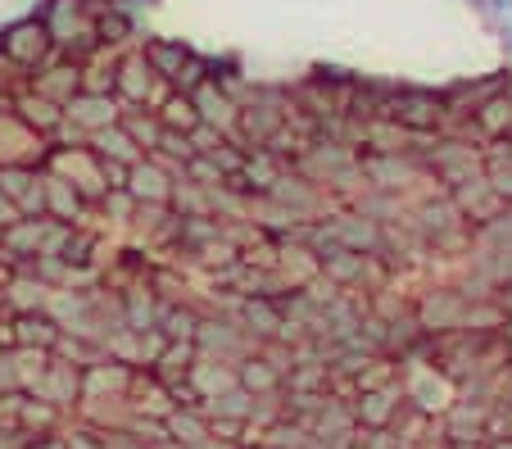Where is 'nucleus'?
Masks as SVG:
<instances>
[{
  "label": "nucleus",
  "instance_id": "obj_1",
  "mask_svg": "<svg viewBox=\"0 0 512 449\" xmlns=\"http://www.w3.org/2000/svg\"><path fill=\"white\" fill-rule=\"evenodd\" d=\"M50 55H55V41H50L46 23H41L37 14L14 19L10 28L0 32V59H5L10 69H41Z\"/></svg>",
  "mask_w": 512,
  "mask_h": 449
},
{
  "label": "nucleus",
  "instance_id": "obj_2",
  "mask_svg": "<svg viewBox=\"0 0 512 449\" xmlns=\"http://www.w3.org/2000/svg\"><path fill=\"white\" fill-rule=\"evenodd\" d=\"M123 191L136 205H159V209L173 205V177H168V168L159 164V159H136V164L127 168Z\"/></svg>",
  "mask_w": 512,
  "mask_h": 449
},
{
  "label": "nucleus",
  "instance_id": "obj_3",
  "mask_svg": "<svg viewBox=\"0 0 512 449\" xmlns=\"http://www.w3.org/2000/svg\"><path fill=\"white\" fill-rule=\"evenodd\" d=\"M191 100H195V114H200L204 127H213V132L232 137L236 123H241V105H236V100L218 87V78H204L200 87L191 91Z\"/></svg>",
  "mask_w": 512,
  "mask_h": 449
},
{
  "label": "nucleus",
  "instance_id": "obj_4",
  "mask_svg": "<svg viewBox=\"0 0 512 449\" xmlns=\"http://www.w3.org/2000/svg\"><path fill=\"white\" fill-rule=\"evenodd\" d=\"M118 100L114 96H100V91H78V96L64 105V123H73L78 132H100V127H114L118 123Z\"/></svg>",
  "mask_w": 512,
  "mask_h": 449
},
{
  "label": "nucleus",
  "instance_id": "obj_5",
  "mask_svg": "<svg viewBox=\"0 0 512 449\" xmlns=\"http://www.w3.org/2000/svg\"><path fill=\"white\" fill-rule=\"evenodd\" d=\"M155 91V69L145 64V55H127L114 64V100L118 105H145Z\"/></svg>",
  "mask_w": 512,
  "mask_h": 449
},
{
  "label": "nucleus",
  "instance_id": "obj_6",
  "mask_svg": "<svg viewBox=\"0 0 512 449\" xmlns=\"http://www.w3.org/2000/svg\"><path fill=\"white\" fill-rule=\"evenodd\" d=\"M10 109H14V118H19V123L28 127L37 141H50V137H55V127H64V105H55V100L37 96V91L19 96Z\"/></svg>",
  "mask_w": 512,
  "mask_h": 449
},
{
  "label": "nucleus",
  "instance_id": "obj_7",
  "mask_svg": "<svg viewBox=\"0 0 512 449\" xmlns=\"http://www.w3.org/2000/svg\"><path fill=\"white\" fill-rule=\"evenodd\" d=\"M41 191H46V218L68 223V227L82 218V200H87V196H82L73 182H64L59 173H50V168H46V173H41Z\"/></svg>",
  "mask_w": 512,
  "mask_h": 449
},
{
  "label": "nucleus",
  "instance_id": "obj_8",
  "mask_svg": "<svg viewBox=\"0 0 512 449\" xmlns=\"http://www.w3.org/2000/svg\"><path fill=\"white\" fill-rule=\"evenodd\" d=\"M91 150H96L105 164H123V168H132L136 159H145V150L136 146L132 137L123 132V123H114V127H100V132H91Z\"/></svg>",
  "mask_w": 512,
  "mask_h": 449
},
{
  "label": "nucleus",
  "instance_id": "obj_9",
  "mask_svg": "<svg viewBox=\"0 0 512 449\" xmlns=\"http://www.w3.org/2000/svg\"><path fill=\"white\" fill-rule=\"evenodd\" d=\"M32 91L46 100H55V105H68V100L82 91V69L78 64H55V69H41L37 78H32Z\"/></svg>",
  "mask_w": 512,
  "mask_h": 449
},
{
  "label": "nucleus",
  "instance_id": "obj_10",
  "mask_svg": "<svg viewBox=\"0 0 512 449\" xmlns=\"http://www.w3.org/2000/svg\"><path fill=\"white\" fill-rule=\"evenodd\" d=\"M145 64L155 69V78H164V82H177V73L191 64V46H182V41H145Z\"/></svg>",
  "mask_w": 512,
  "mask_h": 449
},
{
  "label": "nucleus",
  "instance_id": "obj_11",
  "mask_svg": "<svg viewBox=\"0 0 512 449\" xmlns=\"http://www.w3.org/2000/svg\"><path fill=\"white\" fill-rule=\"evenodd\" d=\"M390 118L404 127H413V132H422V127H435L440 123V100L431 96H399L395 105H390Z\"/></svg>",
  "mask_w": 512,
  "mask_h": 449
},
{
  "label": "nucleus",
  "instance_id": "obj_12",
  "mask_svg": "<svg viewBox=\"0 0 512 449\" xmlns=\"http://www.w3.org/2000/svg\"><path fill=\"white\" fill-rule=\"evenodd\" d=\"M118 123H123V132L141 150H159V141H164V132H168V127L159 123V114H145V109H123Z\"/></svg>",
  "mask_w": 512,
  "mask_h": 449
},
{
  "label": "nucleus",
  "instance_id": "obj_13",
  "mask_svg": "<svg viewBox=\"0 0 512 449\" xmlns=\"http://www.w3.org/2000/svg\"><path fill=\"white\" fill-rule=\"evenodd\" d=\"M159 123L168 127V132H182V137H191L195 127H200V114H195V100L186 96V91H173V96L164 100V109H155Z\"/></svg>",
  "mask_w": 512,
  "mask_h": 449
},
{
  "label": "nucleus",
  "instance_id": "obj_14",
  "mask_svg": "<svg viewBox=\"0 0 512 449\" xmlns=\"http://www.w3.org/2000/svg\"><path fill=\"white\" fill-rule=\"evenodd\" d=\"M236 381L250 386V391H272V386H277V372L263 368V359H245V368L236 372Z\"/></svg>",
  "mask_w": 512,
  "mask_h": 449
},
{
  "label": "nucleus",
  "instance_id": "obj_15",
  "mask_svg": "<svg viewBox=\"0 0 512 449\" xmlns=\"http://www.w3.org/2000/svg\"><path fill=\"white\" fill-rule=\"evenodd\" d=\"M390 409H395V395H368V400L358 404V418L368 422V427H381L390 418Z\"/></svg>",
  "mask_w": 512,
  "mask_h": 449
},
{
  "label": "nucleus",
  "instance_id": "obj_16",
  "mask_svg": "<svg viewBox=\"0 0 512 449\" xmlns=\"http://www.w3.org/2000/svg\"><path fill=\"white\" fill-rule=\"evenodd\" d=\"M14 218H19V209H14V200L5 196V191H0V227H10Z\"/></svg>",
  "mask_w": 512,
  "mask_h": 449
},
{
  "label": "nucleus",
  "instance_id": "obj_17",
  "mask_svg": "<svg viewBox=\"0 0 512 449\" xmlns=\"http://www.w3.org/2000/svg\"><path fill=\"white\" fill-rule=\"evenodd\" d=\"M105 5H127V0H105Z\"/></svg>",
  "mask_w": 512,
  "mask_h": 449
},
{
  "label": "nucleus",
  "instance_id": "obj_18",
  "mask_svg": "<svg viewBox=\"0 0 512 449\" xmlns=\"http://www.w3.org/2000/svg\"><path fill=\"white\" fill-rule=\"evenodd\" d=\"M145 5H155V0H145Z\"/></svg>",
  "mask_w": 512,
  "mask_h": 449
}]
</instances>
